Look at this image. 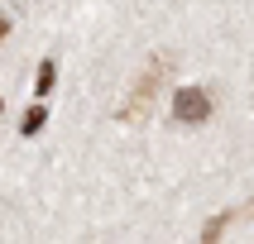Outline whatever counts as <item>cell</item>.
<instances>
[{"mask_svg":"<svg viewBox=\"0 0 254 244\" xmlns=\"http://www.w3.org/2000/svg\"><path fill=\"white\" fill-rule=\"evenodd\" d=\"M230 220H235V211H226V215H216L211 225H206V235H201V244H216V240H221V230H226Z\"/></svg>","mask_w":254,"mask_h":244,"instance_id":"cell-5","label":"cell"},{"mask_svg":"<svg viewBox=\"0 0 254 244\" xmlns=\"http://www.w3.org/2000/svg\"><path fill=\"white\" fill-rule=\"evenodd\" d=\"M43 120H48V110H43V105H29V110H24V125H19V129H24V134H39Z\"/></svg>","mask_w":254,"mask_h":244,"instance_id":"cell-4","label":"cell"},{"mask_svg":"<svg viewBox=\"0 0 254 244\" xmlns=\"http://www.w3.org/2000/svg\"><path fill=\"white\" fill-rule=\"evenodd\" d=\"M53 77H58L53 57H43V62H39V77H34V96H39V105H43V96L53 91Z\"/></svg>","mask_w":254,"mask_h":244,"instance_id":"cell-3","label":"cell"},{"mask_svg":"<svg viewBox=\"0 0 254 244\" xmlns=\"http://www.w3.org/2000/svg\"><path fill=\"white\" fill-rule=\"evenodd\" d=\"M163 77H168V62H163V57H154V62H149V67H144V77H139V86H134V96L125 100V105H120V125H144V120H149V105H154V96H158V82H163Z\"/></svg>","mask_w":254,"mask_h":244,"instance_id":"cell-1","label":"cell"},{"mask_svg":"<svg viewBox=\"0 0 254 244\" xmlns=\"http://www.w3.org/2000/svg\"><path fill=\"white\" fill-rule=\"evenodd\" d=\"M5 34H10V19H5V14H0V39H5Z\"/></svg>","mask_w":254,"mask_h":244,"instance_id":"cell-6","label":"cell"},{"mask_svg":"<svg viewBox=\"0 0 254 244\" xmlns=\"http://www.w3.org/2000/svg\"><path fill=\"white\" fill-rule=\"evenodd\" d=\"M211 115V96L201 91V86H178V96H173V120L178 125H201Z\"/></svg>","mask_w":254,"mask_h":244,"instance_id":"cell-2","label":"cell"},{"mask_svg":"<svg viewBox=\"0 0 254 244\" xmlns=\"http://www.w3.org/2000/svg\"><path fill=\"white\" fill-rule=\"evenodd\" d=\"M0 110H5V100H0Z\"/></svg>","mask_w":254,"mask_h":244,"instance_id":"cell-7","label":"cell"}]
</instances>
